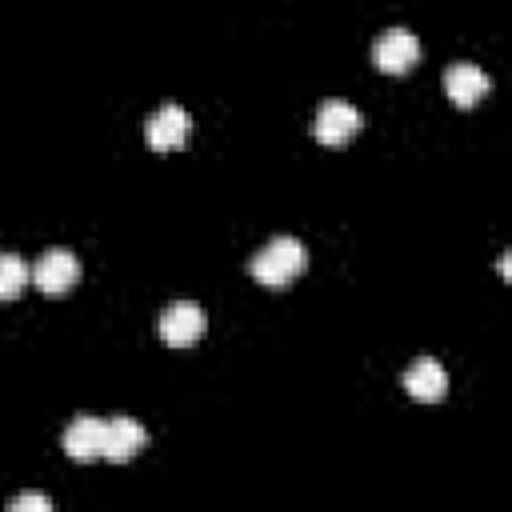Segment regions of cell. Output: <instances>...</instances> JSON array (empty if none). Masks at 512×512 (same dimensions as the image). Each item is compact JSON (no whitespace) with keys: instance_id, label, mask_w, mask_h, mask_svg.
<instances>
[{"instance_id":"cell-2","label":"cell","mask_w":512,"mask_h":512,"mask_svg":"<svg viewBox=\"0 0 512 512\" xmlns=\"http://www.w3.org/2000/svg\"><path fill=\"white\" fill-rule=\"evenodd\" d=\"M204 328H208V316H204V308H200L196 300H176V304H168V308L156 316V332H160V340L172 344V348L196 344V340L204 336Z\"/></svg>"},{"instance_id":"cell-4","label":"cell","mask_w":512,"mask_h":512,"mask_svg":"<svg viewBox=\"0 0 512 512\" xmlns=\"http://www.w3.org/2000/svg\"><path fill=\"white\" fill-rule=\"evenodd\" d=\"M372 60H376V68L380 72H408L416 60H420V40H416V32H408V28H384L380 36H376V44H372Z\"/></svg>"},{"instance_id":"cell-9","label":"cell","mask_w":512,"mask_h":512,"mask_svg":"<svg viewBox=\"0 0 512 512\" xmlns=\"http://www.w3.org/2000/svg\"><path fill=\"white\" fill-rule=\"evenodd\" d=\"M404 388L412 400H440L448 392V372L436 356H416L408 368H404Z\"/></svg>"},{"instance_id":"cell-3","label":"cell","mask_w":512,"mask_h":512,"mask_svg":"<svg viewBox=\"0 0 512 512\" xmlns=\"http://www.w3.org/2000/svg\"><path fill=\"white\" fill-rule=\"evenodd\" d=\"M76 280H80V260L68 248H44L36 256V264H32V284L40 292H48V296L68 292Z\"/></svg>"},{"instance_id":"cell-7","label":"cell","mask_w":512,"mask_h":512,"mask_svg":"<svg viewBox=\"0 0 512 512\" xmlns=\"http://www.w3.org/2000/svg\"><path fill=\"white\" fill-rule=\"evenodd\" d=\"M144 444H148V432H144L140 420H132V416H112V420H104V452H100L104 460L124 464V460H132Z\"/></svg>"},{"instance_id":"cell-6","label":"cell","mask_w":512,"mask_h":512,"mask_svg":"<svg viewBox=\"0 0 512 512\" xmlns=\"http://www.w3.org/2000/svg\"><path fill=\"white\" fill-rule=\"evenodd\" d=\"M320 144H344L360 132V112L348 100H324L316 108V124H312Z\"/></svg>"},{"instance_id":"cell-5","label":"cell","mask_w":512,"mask_h":512,"mask_svg":"<svg viewBox=\"0 0 512 512\" xmlns=\"http://www.w3.org/2000/svg\"><path fill=\"white\" fill-rule=\"evenodd\" d=\"M188 128H192V120H188V112L180 104H160L144 120V140H148V148L168 152V148H180L188 140Z\"/></svg>"},{"instance_id":"cell-1","label":"cell","mask_w":512,"mask_h":512,"mask_svg":"<svg viewBox=\"0 0 512 512\" xmlns=\"http://www.w3.org/2000/svg\"><path fill=\"white\" fill-rule=\"evenodd\" d=\"M308 264V252L296 236H272L252 260H248V272L264 284V288H280L288 280H296Z\"/></svg>"},{"instance_id":"cell-8","label":"cell","mask_w":512,"mask_h":512,"mask_svg":"<svg viewBox=\"0 0 512 512\" xmlns=\"http://www.w3.org/2000/svg\"><path fill=\"white\" fill-rule=\"evenodd\" d=\"M488 88H492V76H488L480 64L456 60V64L444 72V92H448V100L460 104V108H468V104H476L480 96H488Z\"/></svg>"},{"instance_id":"cell-10","label":"cell","mask_w":512,"mask_h":512,"mask_svg":"<svg viewBox=\"0 0 512 512\" xmlns=\"http://www.w3.org/2000/svg\"><path fill=\"white\" fill-rule=\"evenodd\" d=\"M60 444H64V452H68L72 460H96V456L104 452V420H96V416H76V420L64 428Z\"/></svg>"},{"instance_id":"cell-12","label":"cell","mask_w":512,"mask_h":512,"mask_svg":"<svg viewBox=\"0 0 512 512\" xmlns=\"http://www.w3.org/2000/svg\"><path fill=\"white\" fill-rule=\"evenodd\" d=\"M8 508H12V512H52V500H48L44 492H20Z\"/></svg>"},{"instance_id":"cell-11","label":"cell","mask_w":512,"mask_h":512,"mask_svg":"<svg viewBox=\"0 0 512 512\" xmlns=\"http://www.w3.org/2000/svg\"><path fill=\"white\" fill-rule=\"evenodd\" d=\"M28 280H32V268L16 252H0V300L20 296Z\"/></svg>"}]
</instances>
